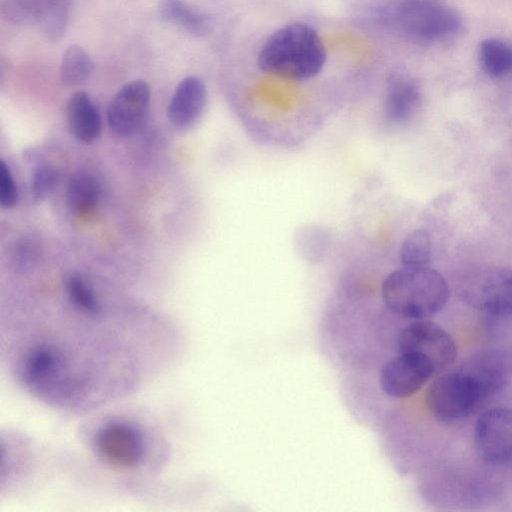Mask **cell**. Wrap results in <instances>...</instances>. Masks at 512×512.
Here are the masks:
<instances>
[{
	"mask_svg": "<svg viewBox=\"0 0 512 512\" xmlns=\"http://www.w3.org/2000/svg\"><path fill=\"white\" fill-rule=\"evenodd\" d=\"M462 300L474 309L495 317L512 316V269L498 266L476 268L458 285Z\"/></svg>",
	"mask_w": 512,
	"mask_h": 512,
	"instance_id": "6",
	"label": "cell"
},
{
	"mask_svg": "<svg viewBox=\"0 0 512 512\" xmlns=\"http://www.w3.org/2000/svg\"><path fill=\"white\" fill-rule=\"evenodd\" d=\"M18 191L14 178L6 163L0 161V204L4 208H12L17 204Z\"/></svg>",
	"mask_w": 512,
	"mask_h": 512,
	"instance_id": "23",
	"label": "cell"
},
{
	"mask_svg": "<svg viewBox=\"0 0 512 512\" xmlns=\"http://www.w3.org/2000/svg\"><path fill=\"white\" fill-rule=\"evenodd\" d=\"M58 182L57 171L48 165L39 166L33 173L31 191L35 199H46L55 189Z\"/></svg>",
	"mask_w": 512,
	"mask_h": 512,
	"instance_id": "22",
	"label": "cell"
},
{
	"mask_svg": "<svg viewBox=\"0 0 512 512\" xmlns=\"http://www.w3.org/2000/svg\"><path fill=\"white\" fill-rule=\"evenodd\" d=\"M83 440L103 465L122 472L156 471L165 462V447L145 423L127 415H106L88 423Z\"/></svg>",
	"mask_w": 512,
	"mask_h": 512,
	"instance_id": "1",
	"label": "cell"
},
{
	"mask_svg": "<svg viewBox=\"0 0 512 512\" xmlns=\"http://www.w3.org/2000/svg\"><path fill=\"white\" fill-rule=\"evenodd\" d=\"M94 63L88 52L78 44H72L63 52L60 62V80L66 86L85 83L91 76Z\"/></svg>",
	"mask_w": 512,
	"mask_h": 512,
	"instance_id": "18",
	"label": "cell"
},
{
	"mask_svg": "<svg viewBox=\"0 0 512 512\" xmlns=\"http://www.w3.org/2000/svg\"><path fill=\"white\" fill-rule=\"evenodd\" d=\"M326 60V47L318 32L307 23L293 22L266 39L257 64L267 74L301 81L317 76Z\"/></svg>",
	"mask_w": 512,
	"mask_h": 512,
	"instance_id": "3",
	"label": "cell"
},
{
	"mask_svg": "<svg viewBox=\"0 0 512 512\" xmlns=\"http://www.w3.org/2000/svg\"><path fill=\"white\" fill-rule=\"evenodd\" d=\"M431 239L425 229L411 231L402 241L399 257L403 266H427L431 260Z\"/></svg>",
	"mask_w": 512,
	"mask_h": 512,
	"instance_id": "19",
	"label": "cell"
},
{
	"mask_svg": "<svg viewBox=\"0 0 512 512\" xmlns=\"http://www.w3.org/2000/svg\"><path fill=\"white\" fill-rule=\"evenodd\" d=\"M421 103V92L416 81L408 74L396 72L387 80L384 113L394 124L408 122Z\"/></svg>",
	"mask_w": 512,
	"mask_h": 512,
	"instance_id": "12",
	"label": "cell"
},
{
	"mask_svg": "<svg viewBox=\"0 0 512 512\" xmlns=\"http://www.w3.org/2000/svg\"><path fill=\"white\" fill-rule=\"evenodd\" d=\"M40 254L39 242L31 236L17 241L13 248V261L17 270L25 272L36 263Z\"/></svg>",
	"mask_w": 512,
	"mask_h": 512,
	"instance_id": "20",
	"label": "cell"
},
{
	"mask_svg": "<svg viewBox=\"0 0 512 512\" xmlns=\"http://www.w3.org/2000/svg\"><path fill=\"white\" fill-rule=\"evenodd\" d=\"M491 395L467 369L446 373L428 387L425 400L429 412L442 423H457L473 414Z\"/></svg>",
	"mask_w": 512,
	"mask_h": 512,
	"instance_id": "5",
	"label": "cell"
},
{
	"mask_svg": "<svg viewBox=\"0 0 512 512\" xmlns=\"http://www.w3.org/2000/svg\"><path fill=\"white\" fill-rule=\"evenodd\" d=\"M37 4L38 0H2V14L15 23H34Z\"/></svg>",
	"mask_w": 512,
	"mask_h": 512,
	"instance_id": "21",
	"label": "cell"
},
{
	"mask_svg": "<svg viewBox=\"0 0 512 512\" xmlns=\"http://www.w3.org/2000/svg\"><path fill=\"white\" fill-rule=\"evenodd\" d=\"M66 116L69 130L78 141L88 144L100 136L101 115L85 91H76L70 96Z\"/></svg>",
	"mask_w": 512,
	"mask_h": 512,
	"instance_id": "13",
	"label": "cell"
},
{
	"mask_svg": "<svg viewBox=\"0 0 512 512\" xmlns=\"http://www.w3.org/2000/svg\"><path fill=\"white\" fill-rule=\"evenodd\" d=\"M353 10L361 23L420 42L449 38L462 27L461 14L445 0H360Z\"/></svg>",
	"mask_w": 512,
	"mask_h": 512,
	"instance_id": "2",
	"label": "cell"
},
{
	"mask_svg": "<svg viewBox=\"0 0 512 512\" xmlns=\"http://www.w3.org/2000/svg\"><path fill=\"white\" fill-rule=\"evenodd\" d=\"M157 11L162 21L192 36L205 37L213 31L212 17L187 0H159Z\"/></svg>",
	"mask_w": 512,
	"mask_h": 512,
	"instance_id": "14",
	"label": "cell"
},
{
	"mask_svg": "<svg viewBox=\"0 0 512 512\" xmlns=\"http://www.w3.org/2000/svg\"><path fill=\"white\" fill-rule=\"evenodd\" d=\"M422 360L404 353L387 360L379 372L382 391L393 398H407L418 392L434 375Z\"/></svg>",
	"mask_w": 512,
	"mask_h": 512,
	"instance_id": "10",
	"label": "cell"
},
{
	"mask_svg": "<svg viewBox=\"0 0 512 512\" xmlns=\"http://www.w3.org/2000/svg\"><path fill=\"white\" fill-rule=\"evenodd\" d=\"M474 443L477 454L486 464H511L512 409L494 407L484 411L475 423Z\"/></svg>",
	"mask_w": 512,
	"mask_h": 512,
	"instance_id": "8",
	"label": "cell"
},
{
	"mask_svg": "<svg viewBox=\"0 0 512 512\" xmlns=\"http://www.w3.org/2000/svg\"><path fill=\"white\" fill-rule=\"evenodd\" d=\"M381 297L386 307L400 317L427 319L446 305L449 287L445 278L428 266H403L386 276Z\"/></svg>",
	"mask_w": 512,
	"mask_h": 512,
	"instance_id": "4",
	"label": "cell"
},
{
	"mask_svg": "<svg viewBox=\"0 0 512 512\" xmlns=\"http://www.w3.org/2000/svg\"><path fill=\"white\" fill-rule=\"evenodd\" d=\"M478 62L489 76L502 78L512 73V46L498 38H486L478 46Z\"/></svg>",
	"mask_w": 512,
	"mask_h": 512,
	"instance_id": "17",
	"label": "cell"
},
{
	"mask_svg": "<svg viewBox=\"0 0 512 512\" xmlns=\"http://www.w3.org/2000/svg\"><path fill=\"white\" fill-rule=\"evenodd\" d=\"M207 104V89L197 76L182 79L170 99L167 118L178 130H188L201 119Z\"/></svg>",
	"mask_w": 512,
	"mask_h": 512,
	"instance_id": "11",
	"label": "cell"
},
{
	"mask_svg": "<svg viewBox=\"0 0 512 512\" xmlns=\"http://www.w3.org/2000/svg\"><path fill=\"white\" fill-rule=\"evenodd\" d=\"M70 9L71 0H38L34 23L46 40L57 42L64 36Z\"/></svg>",
	"mask_w": 512,
	"mask_h": 512,
	"instance_id": "15",
	"label": "cell"
},
{
	"mask_svg": "<svg viewBox=\"0 0 512 512\" xmlns=\"http://www.w3.org/2000/svg\"><path fill=\"white\" fill-rule=\"evenodd\" d=\"M151 90L147 82L133 80L123 85L107 108V121L117 135L128 137L140 130L150 107Z\"/></svg>",
	"mask_w": 512,
	"mask_h": 512,
	"instance_id": "9",
	"label": "cell"
},
{
	"mask_svg": "<svg viewBox=\"0 0 512 512\" xmlns=\"http://www.w3.org/2000/svg\"><path fill=\"white\" fill-rule=\"evenodd\" d=\"M101 195L98 180L91 174L78 173L69 180L65 200L68 209L83 215L91 212L97 206Z\"/></svg>",
	"mask_w": 512,
	"mask_h": 512,
	"instance_id": "16",
	"label": "cell"
},
{
	"mask_svg": "<svg viewBox=\"0 0 512 512\" xmlns=\"http://www.w3.org/2000/svg\"><path fill=\"white\" fill-rule=\"evenodd\" d=\"M400 353L414 356L438 373L450 367L457 357L452 337L438 324L415 320L406 325L398 337Z\"/></svg>",
	"mask_w": 512,
	"mask_h": 512,
	"instance_id": "7",
	"label": "cell"
}]
</instances>
